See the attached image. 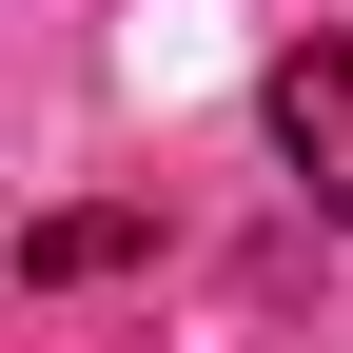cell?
I'll list each match as a JSON object with an SVG mask.
<instances>
[{
  "label": "cell",
  "instance_id": "cell-1",
  "mask_svg": "<svg viewBox=\"0 0 353 353\" xmlns=\"http://www.w3.org/2000/svg\"><path fill=\"white\" fill-rule=\"evenodd\" d=\"M275 138H294V176H314V216H353V59L334 39L275 59Z\"/></svg>",
  "mask_w": 353,
  "mask_h": 353
}]
</instances>
